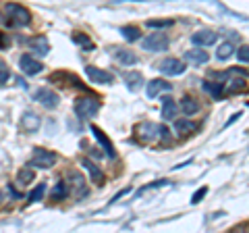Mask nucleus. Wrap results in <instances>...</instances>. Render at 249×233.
<instances>
[{"mask_svg":"<svg viewBox=\"0 0 249 233\" xmlns=\"http://www.w3.org/2000/svg\"><path fill=\"white\" fill-rule=\"evenodd\" d=\"M173 85H170L168 81L164 79H152L150 83H147V90H145V94L147 98H160L162 92H168Z\"/></svg>","mask_w":249,"mask_h":233,"instance_id":"13","label":"nucleus"},{"mask_svg":"<svg viewBox=\"0 0 249 233\" xmlns=\"http://www.w3.org/2000/svg\"><path fill=\"white\" fill-rule=\"evenodd\" d=\"M2 198H4V196H2V192H0V202H2Z\"/></svg>","mask_w":249,"mask_h":233,"instance_id":"36","label":"nucleus"},{"mask_svg":"<svg viewBox=\"0 0 249 233\" xmlns=\"http://www.w3.org/2000/svg\"><path fill=\"white\" fill-rule=\"evenodd\" d=\"M19 67L25 75H37L44 69V65L37 58L31 57V54H23V57L19 58Z\"/></svg>","mask_w":249,"mask_h":233,"instance_id":"8","label":"nucleus"},{"mask_svg":"<svg viewBox=\"0 0 249 233\" xmlns=\"http://www.w3.org/2000/svg\"><path fill=\"white\" fill-rule=\"evenodd\" d=\"M123 79H124V83H127V88H129L131 92H137L139 85H142V81H143V77H142V73L131 71V73H124Z\"/></svg>","mask_w":249,"mask_h":233,"instance_id":"20","label":"nucleus"},{"mask_svg":"<svg viewBox=\"0 0 249 233\" xmlns=\"http://www.w3.org/2000/svg\"><path fill=\"white\" fill-rule=\"evenodd\" d=\"M216 40H218V34L212 32V29H199V32L191 36V42L196 46H212L216 44Z\"/></svg>","mask_w":249,"mask_h":233,"instance_id":"9","label":"nucleus"},{"mask_svg":"<svg viewBox=\"0 0 249 233\" xmlns=\"http://www.w3.org/2000/svg\"><path fill=\"white\" fill-rule=\"evenodd\" d=\"M44 194H46V183H40V185H36L34 190L29 192V202H40L44 198Z\"/></svg>","mask_w":249,"mask_h":233,"instance_id":"26","label":"nucleus"},{"mask_svg":"<svg viewBox=\"0 0 249 233\" xmlns=\"http://www.w3.org/2000/svg\"><path fill=\"white\" fill-rule=\"evenodd\" d=\"M91 134H93V137H96L100 144H102V148H104V152L108 154V158H114L116 152H114V148H112V142L104 136V131L100 129V127H96V125H91Z\"/></svg>","mask_w":249,"mask_h":233,"instance_id":"15","label":"nucleus"},{"mask_svg":"<svg viewBox=\"0 0 249 233\" xmlns=\"http://www.w3.org/2000/svg\"><path fill=\"white\" fill-rule=\"evenodd\" d=\"M2 48H6V36L0 32V50H2Z\"/></svg>","mask_w":249,"mask_h":233,"instance_id":"35","label":"nucleus"},{"mask_svg":"<svg viewBox=\"0 0 249 233\" xmlns=\"http://www.w3.org/2000/svg\"><path fill=\"white\" fill-rule=\"evenodd\" d=\"M9 77H11V71H9V67H6L2 60H0V85L9 81Z\"/></svg>","mask_w":249,"mask_h":233,"instance_id":"33","label":"nucleus"},{"mask_svg":"<svg viewBox=\"0 0 249 233\" xmlns=\"http://www.w3.org/2000/svg\"><path fill=\"white\" fill-rule=\"evenodd\" d=\"M27 46L31 50H34L36 54H42V57H46V54L50 52V44L46 38L42 36H36V38H31V40H27Z\"/></svg>","mask_w":249,"mask_h":233,"instance_id":"17","label":"nucleus"},{"mask_svg":"<svg viewBox=\"0 0 249 233\" xmlns=\"http://www.w3.org/2000/svg\"><path fill=\"white\" fill-rule=\"evenodd\" d=\"M21 125H23V129H25L27 134H36V131L40 129V125H42V119H40V115L27 111L25 115H23V119H21Z\"/></svg>","mask_w":249,"mask_h":233,"instance_id":"14","label":"nucleus"},{"mask_svg":"<svg viewBox=\"0 0 249 233\" xmlns=\"http://www.w3.org/2000/svg\"><path fill=\"white\" fill-rule=\"evenodd\" d=\"M181 111H183V115H196L197 111H199V104H197V100L196 98H191V96H185L183 100H181Z\"/></svg>","mask_w":249,"mask_h":233,"instance_id":"23","label":"nucleus"},{"mask_svg":"<svg viewBox=\"0 0 249 233\" xmlns=\"http://www.w3.org/2000/svg\"><path fill=\"white\" fill-rule=\"evenodd\" d=\"M81 165H83L85 169H88L89 179H91L93 183H98V185H102V183H104V171L100 169L98 165H93V162H91V160H88V158L81 160Z\"/></svg>","mask_w":249,"mask_h":233,"instance_id":"18","label":"nucleus"},{"mask_svg":"<svg viewBox=\"0 0 249 233\" xmlns=\"http://www.w3.org/2000/svg\"><path fill=\"white\" fill-rule=\"evenodd\" d=\"M208 52L204 50V48H191V50H187L185 52V60L187 63H191V65H204V63H208Z\"/></svg>","mask_w":249,"mask_h":233,"instance_id":"16","label":"nucleus"},{"mask_svg":"<svg viewBox=\"0 0 249 233\" xmlns=\"http://www.w3.org/2000/svg\"><path fill=\"white\" fill-rule=\"evenodd\" d=\"M232 54H235V46H232L231 42H222L220 46H218V50H216V57L220 60H229Z\"/></svg>","mask_w":249,"mask_h":233,"instance_id":"24","label":"nucleus"},{"mask_svg":"<svg viewBox=\"0 0 249 233\" xmlns=\"http://www.w3.org/2000/svg\"><path fill=\"white\" fill-rule=\"evenodd\" d=\"M56 165V154L46 150V148H36L34 154L29 158V167H37V169H50Z\"/></svg>","mask_w":249,"mask_h":233,"instance_id":"3","label":"nucleus"},{"mask_svg":"<svg viewBox=\"0 0 249 233\" xmlns=\"http://www.w3.org/2000/svg\"><path fill=\"white\" fill-rule=\"evenodd\" d=\"M110 54L116 58L119 65H124V67H133L137 65V57L131 50L127 48H119V46H110Z\"/></svg>","mask_w":249,"mask_h":233,"instance_id":"6","label":"nucleus"},{"mask_svg":"<svg viewBox=\"0 0 249 233\" xmlns=\"http://www.w3.org/2000/svg\"><path fill=\"white\" fill-rule=\"evenodd\" d=\"M137 134L143 142H152V139L160 137V125H156V123H142L137 127Z\"/></svg>","mask_w":249,"mask_h":233,"instance_id":"12","label":"nucleus"},{"mask_svg":"<svg viewBox=\"0 0 249 233\" xmlns=\"http://www.w3.org/2000/svg\"><path fill=\"white\" fill-rule=\"evenodd\" d=\"M170 25H175L173 19H160V21L150 19L147 21V27H152V29H164V27H170Z\"/></svg>","mask_w":249,"mask_h":233,"instance_id":"28","label":"nucleus"},{"mask_svg":"<svg viewBox=\"0 0 249 233\" xmlns=\"http://www.w3.org/2000/svg\"><path fill=\"white\" fill-rule=\"evenodd\" d=\"M158 67H160V71H162V73H164V75H170V77L183 75V73L187 71V65L183 63V60H178V58H164Z\"/></svg>","mask_w":249,"mask_h":233,"instance_id":"5","label":"nucleus"},{"mask_svg":"<svg viewBox=\"0 0 249 233\" xmlns=\"http://www.w3.org/2000/svg\"><path fill=\"white\" fill-rule=\"evenodd\" d=\"M204 90L208 92L214 100H220L224 96V85L220 81H204Z\"/></svg>","mask_w":249,"mask_h":233,"instance_id":"19","label":"nucleus"},{"mask_svg":"<svg viewBox=\"0 0 249 233\" xmlns=\"http://www.w3.org/2000/svg\"><path fill=\"white\" fill-rule=\"evenodd\" d=\"M73 42L79 44L83 50H93V48H96V46H93V42H91L85 34H81V32H75V34H73Z\"/></svg>","mask_w":249,"mask_h":233,"instance_id":"25","label":"nucleus"},{"mask_svg":"<svg viewBox=\"0 0 249 233\" xmlns=\"http://www.w3.org/2000/svg\"><path fill=\"white\" fill-rule=\"evenodd\" d=\"M208 194V188H199L196 194H193V198H191V204H199L201 200H204V196Z\"/></svg>","mask_w":249,"mask_h":233,"instance_id":"34","label":"nucleus"},{"mask_svg":"<svg viewBox=\"0 0 249 233\" xmlns=\"http://www.w3.org/2000/svg\"><path fill=\"white\" fill-rule=\"evenodd\" d=\"M34 98L40 102L42 106H46V108H56L58 106V94L56 92H52V90H48V88H40L34 94Z\"/></svg>","mask_w":249,"mask_h":233,"instance_id":"7","label":"nucleus"},{"mask_svg":"<svg viewBox=\"0 0 249 233\" xmlns=\"http://www.w3.org/2000/svg\"><path fill=\"white\" fill-rule=\"evenodd\" d=\"M160 102H162V119L164 121H175V116L178 113V104L175 102L170 96H160Z\"/></svg>","mask_w":249,"mask_h":233,"instance_id":"11","label":"nucleus"},{"mask_svg":"<svg viewBox=\"0 0 249 233\" xmlns=\"http://www.w3.org/2000/svg\"><path fill=\"white\" fill-rule=\"evenodd\" d=\"M100 111V102L96 98H79L75 102V113L79 119H91V116H96Z\"/></svg>","mask_w":249,"mask_h":233,"instance_id":"4","label":"nucleus"},{"mask_svg":"<svg viewBox=\"0 0 249 233\" xmlns=\"http://www.w3.org/2000/svg\"><path fill=\"white\" fill-rule=\"evenodd\" d=\"M237 58L239 63H249V46H241L237 50Z\"/></svg>","mask_w":249,"mask_h":233,"instance_id":"32","label":"nucleus"},{"mask_svg":"<svg viewBox=\"0 0 249 233\" xmlns=\"http://www.w3.org/2000/svg\"><path fill=\"white\" fill-rule=\"evenodd\" d=\"M193 129H196V125H193L189 119H177V121H175V131H177V136L185 137V136H189Z\"/></svg>","mask_w":249,"mask_h":233,"instance_id":"22","label":"nucleus"},{"mask_svg":"<svg viewBox=\"0 0 249 233\" xmlns=\"http://www.w3.org/2000/svg\"><path fill=\"white\" fill-rule=\"evenodd\" d=\"M243 88H245V81H241V79H231V81H227V88H224V92H229V94H235V92L243 90Z\"/></svg>","mask_w":249,"mask_h":233,"instance_id":"29","label":"nucleus"},{"mask_svg":"<svg viewBox=\"0 0 249 233\" xmlns=\"http://www.w3.org/2000/svg\"><path fill=\"white\" fill-rule=\"evenodd\" d=\"M65 198H67V183L58 181L52 190V200H65Z\"/></svg>","mask_w":249,"mask_h":233,"instance_id":"27","label":"nucleus"},{"mask_svg":"<svg viewBox=\"0 0 249 233\" xmlns=\"http://www.w3.org/2000/svg\"><path fill=\"white\" fill-rule=\"evenodd\" d=\"M69 177H71V183H73V188H77V190H79V192L83 194V192H85V185H83V177H81L79 173H71Z\"/></svg>","mask_w":249,"mask_h":233,"instance_id":"31","label":"nucleus"},{"mask_svg":"<svg viewBox=\"0 0 249 233\" xmlns=\"http://www.w3.org/2000/svg\"><path fill=\"white\" fill-rule=\"evenodd\" d=\"M168 36L164 32H156V34H150L147 38H143L142 40V48L147 50V52H162L168 48Z\"/></svg>","mask_w":249,"mask_h":233,"instance_id":"2","label":"nucleus"},{"mask_svg":"<svg viewBox=\"0 0 249 233\" xmlns=\"http://www.w3.org/2000/svg\"><path fill=\"white\" fill-rule=\"evenodd\" d=\"M121 36L127 42H137V40H142V29L135 25H124V27H121Z\"/></svg>","mask_w":249,"mask_h":233,"instance_id":"21","label":"nucleus"},{"mask_svg":"<svg viewBox=\"0 0 249 233\" xmlns=\"http://www.w3.org/2000/svg\"><path fill=\"white\" fill-rule=\"evenodd\" d=\"M6 15H9V25L11 27H25L31 21V15H29V11L25 9V6L15 4V2L6 4Z\"/></svg>","mask_w":249,"mask_h":233,"instance_id":"1","label":"nucleus"},{"mask_svg":"<svg viewBox=\"0 0 249 233\" xmlns=\"http://www.w3.org/2000/svg\"><path fill=\"white\" fill-rule=\"evenodd\" d=\"M85 73H88V77L93 83H112V79H114L112 73L104 71V69H98V67H91V65L85 67Z\"/></svg>","mask_w":249,"mask_h":233,"instance_id":"10","label":"nucleus"},{"mask_svg":"<svg viewBox=\"0 0 249 233\" xmlns=\"http://www.w3.org/2000/svg\"><path fill=\"white\" fill-rule=\"evenodd\" d=\"M34 171H31V169H21L19 171V183H31V181H34Z\"/></svg>","mask_w":249,"mask_h":233,"instance_id":"30","label":"nucleus"}]
</instances>
